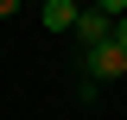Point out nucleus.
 Masks as SVG:
<instances>
[{
    "instance_id": "4",
    "label": "nucleus",
    "mask_w": 127,
    "mask_h": 120,
    "mask_svg": "<svg viewBox=\"0 0 127 120\" xmlns=\"http://www.w3.org/2000/svg\"><path fill=\"white\" fill-rule=\"evenodd\" d=\"M89 6H102L108 19H121V13H127V0H89Z\"/></svg>"
},
{
    "instance_id": "1",
    "label": "nucleus",
    "mask_w": 127,
    "mask_h": 120,
    "mask_svg": "<svg viewBox=\"0 0 127 120\" xmlns=\"http://www.w3.org/2000/svg\"><path fill=\"white\" fill-rule=\"evenodd\" d=\"M121 76H127V51L114 44V38L83 44V82H121Z\"/></svg>"
},
{
    "instance_id": "2",
    "label": "nucleus",
    "mask_w": 127,
    "mask_h": 120,
    "mask_svg": "<svg viewBox=\"0 0 127 120\" xmlns=\"http://www.w3.org/2000/svg\"><path fill=\"white\" fill-rule=\"evenodd\" d=\"M70 38H76V44H102V38H114V19L102 13V6H76V25H70Z\"/></svg>"
},
{
    "instance_id": "6",
    "label": "nucleus",
    "mask_w": 127,
    "mask_h": 120,
    "mask_svg": "<svg viewBox=\"0 0 127 120\" xmlns=\"http://www.w3.org/2000/svg\"><path fill=\"white\" fill-rule=\"evenodd\" d=\"M13 13H19V0H0V19H13Z\"/></svg>"
},
{
    "instance_id": "3",
    "label": "nucleus",
    "mask_w": 127,
    "mask_h": 120,
    "mask_svg": "<svg viewBox=\"0 0 127 120\" xmlns=\"http://www.w3.org/2000/svg\"><path fill=\"white\" fill-rule=\"evenodd\" d=\"M76 6L83 0H45V32H70L76 25Z\"/></svg>"
},
{
    "instance_id": "5",
    "label": "nucleus",
    "mask_w": 127,
    "mask_h": 120,
    "mask_svg": "<svg viewBox=\"0 0 127 120\" xmlns=\"http://www.w3.org/2000/svg\"><path fill=\"white\" fill-rule=\"evenodd\" d=\"M114 44H121V51H127V13H121V19H114Z\"/></svg>"
}]
</instances>
